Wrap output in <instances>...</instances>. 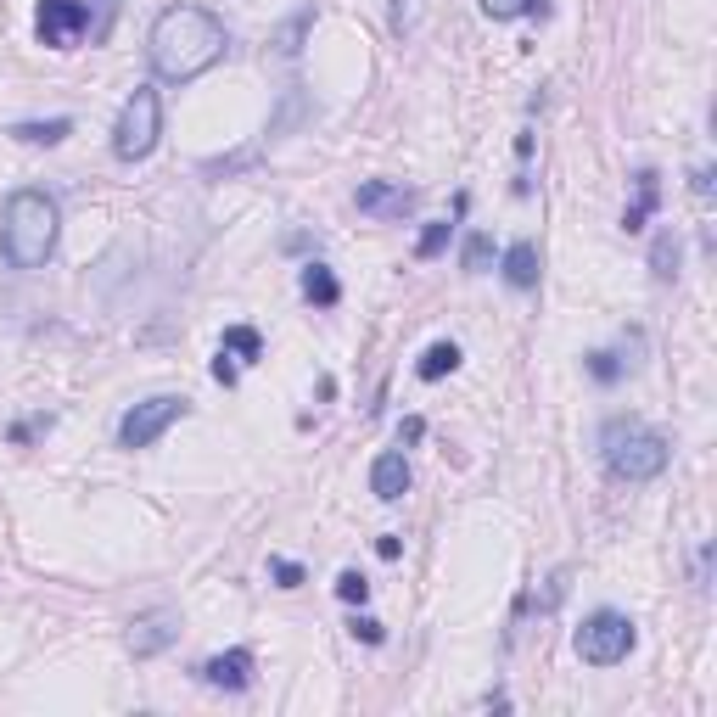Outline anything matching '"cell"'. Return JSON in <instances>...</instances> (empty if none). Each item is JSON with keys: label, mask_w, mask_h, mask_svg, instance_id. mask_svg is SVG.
Masks as SVG:
<instances>
[{"label": "cell", "mask_w": 717, "mask_h": 717, "mask_svg": "<svg viewBox=\"0 0 717 717\" xmlns=\"http://www.w3.org/2000/svg\"><path fill=\"white\" fill-rule=\"evenodd\" d=\"M225 23L202 6H169L157 12L152 34H146V57H152V73L169 79V85H185V79H202L213 62L225 57Z\"/></svg>", "instance_id": "6da1fadb"}, {"label": "cell", "mask_w": 717, "mask_h": 717, "mask_svg": "<svg viewBox=\"0 0 717 717\" xmlns=\"http://www.w3.org/2000/svg\"><path fill=\"white\" fill-rule=\"evenodd\" d=\"M57 230H62L57 197L23 185L0 208V253L12 269H45V258L57 253Z\"/></svg>", "instance_id": "7a4b0ae2"}, {"label": "cell", "mask_w": 717, "mask_h": 717, "mask_svg": "<svg viewBox=\"0 0 717 717\" xmlns=\"http://www.w3.org/2000/svg\"><path fill=\"white\" fill-rule=\"evenodd\" d=\"M600 460L617 482H650L667 471V437L639 415H611L600 426Z\"/></svg>", "instance_id": "3957f363"}, {"label": "cell", "mask_w": 717, "mask_h": 717, "mask_svg": "<svg viewBox=\"0 0 717 717\" xmlns=\"http://www.w3.org/2000/svg\"><path fill=\"white\" fill-rule=\"evenodd\" d=\"M157 135H163V96H157L152 85H135L124 101V113H118L113 124V152L118 163H141V157H152Z\"/></svg>", "instance_id": "277c9868"}, {"label": "cell", "mask_w": 717, "mask_h": 717, "mask_svg": "<svg viewBox=\"0 0 717 717\" xmlns=\"http://www.w3.org/2000/svg\"><path fill=\"white\" fill-rule=\"evenodd\" d=\"M572 645H577V656L589 661V667H617V661H628V650L639 645V628H633L622 611L600 605V611L583 617V628H577Z\"/></svg>", "instance_id": "5b68a950"}, {"label": "cell", "mask_w": 717, "mask_h": 717, "mask_svg": "<svg viewBox=\"0 0 717 717\" xmlns=\"http://www.w3.org/2000/svg\"><path fill=\"white\" fill-rule=\"evenodd\" d=\"M185 409L191 404L174 398V393H157V398H146V404L124 409V421H118V449H152L174 421H185Z\"/></svg>", "instance_id": "8992f818"}, {"label": "cell", "mask_w": 717, "mask_h": 717, "mask_svg": "<svg viewBox=\"0 0 717 717\" xmlns=\"http://www.w3.org/2000/svg\"><path fill=\"white\" fill-rule=\"evenodd\" d=\"M85 29H90V6L85 0H40V12H34V34H40V45H51V51L79 45V34Z\"/></svg>", "instance_id": "52a82bcc"}, {"label": "cell", "mask_w": 717, "mask_h": 717, "mask_svg": "<svg viewBox=\"0 0 717 717\" xmlns=\"http://www.w3.org/2000/svg\"><path fill=\"white\" fill-rule=\"evenodd\" d=\"M353 202H359V213H370V219H404V213H415V185L404 180H365L359 191H353Z\"/></svg>", "instance_id": "ba28073f"}, {"label": "cell", "mask_w": 717, "mask_h": 717, "mask_svg": "<svg viewBox=\"0 0 717 717\" xmlns=\"http://www.w3.org/2000/svg\"><path fill=\"white\" fill-rule=\"evenodd\" d=\"M174 633H180V622H174V611H141V617L129 622V650L135 656H157V650L174 645Z\"/></svg>", "instance_id": "9c48e42d"}, {"label": "cell", "mask_w": 717, "mask_h": 717, "mask_svg": "<svg viewBox=\"0 0 717 717\" xmlns=\"http://www.w3.org/2000/svg\"><path fill=\"white\" fill-rule=\"evenodd\" d=\"M202 684H213V689H247L253 684V650H225V656H208L202 661Z\"/></svg>", "instance_id": "30bf717a"}, {"label": "cell", "mask_w": 717, "mask_h": 717, "mask_svg": "<svg viewBox=\"0 0 717 717\" xmlns=\"http://www.w3.org/2000/svg\"><path fill=\"white\" fill-rule=\"evenodd\" d=\"M370 493H376L381 505H393V499H404V493H409V460H404V449L376 454V465H370Z\"/></svg>", "instance_id": "8fae6325"}, {"label": "cell", "mask_w": 717, "mask_h": 717, "mask_svg": "<svg viewBox=\"0 0 717 717\" xmlns=\"http://www.w3.org/2000/svg\"><path fill=\"white\" fill-rule=\"evenodd\" d=\"M499 275H505L510 292H533L538 286V247L533 241H510L505 258H499Z\"/></svg>", "instance_id": "7c38bea8"}, {"label": "cell", "mask_w": 717, "mask_h": 717, "mask_svg": "<svg viewBox=\"0 0 717 717\" xmlns=\"http://www.w3.org/2000/svg\"><path fill=\"white\" fill-rule=\"evenodd\" d=\"M633 185H639V191H633L628 213H622V230H628V236L650 225V213H656V202H661V174L656 169H639V174H633Z\"/></svg>", "instance_id": "4fadbf2b"}, {"label": "cell", "mask_w": 717, "mask_h": 717, "mask_svg": "<svg viewBox=\"0 0 717 717\" xmlns=\"http://www.w3.org/2000/svg\"><path fill=\"white\" fill-rule=\"evenodd\" d=\"M303 297H309L314 309H337L342 303V281L325 264H303Z\"/></svg>", "instance_id": "5bb4252c"}, {"label": "cell", "mask_w": 717, "mask_h": 717, "mask_svg": "<svg viewBox=\"0 0 717 717\" xmlns=\"http://www.w3.org/2000/svg\"><path fill=\"white\" fill-rule=\"evenodd\" d=\"M454 370H460V348H454V342H432V348L421 353L415 376L421 381H443V376H454Z\"/></svg>", "instance_id": "9a60e30c"}, {"label": "cell", "mask_w": 717, "mask_h": 717, "mask_svg": "<svg viewBox=\"0 0 717 717\" xmlns=\"http://www.w3.org/2000/svg\"><path fill=\"white\" fill-rule=\"evenodd\" d=\"M17 141H29V146H57L73 135V118H45V124H17L12 129Z\"/></svg>", "instance_id": "2e32d148"}, {"label": "cell", "mask_w": 717, "mask_h": 717, "mask_svg": "<svg viewBox=\"0 0 717 717\" xmlns=\"http://www.w3.org/2000/svg\"><path fill=\"white\" fill-rule=\"evenodd\" d=\"M650 269H656V281H673L678 275V236L673 230H661V236L650 241Z\"/></svg>", "instance_id": "e0dca14e"}, {"label": "cell", "mask_w": 717, "mask_h": 717, "mask_svg": "<svg viewBox=\"0 0 717 717\" xmlns=\"http://www.w3.org/2000/svg\"><path fill=\"white\" fill-rule=\"evenodd\" d=\"M225 353L253 365V359H264V337H258L253 325H230V331H225Z\"/></svg>", "instance_id": "ac0fdd59"}, {"label": "cell", "mask_w": 717, "mask_h": 717, "mask_svg": "<svg viewBox=\"0 0 717 717\" xmlns=\"http://www.w3.org/2000/svg\"><path fill=\"white\" fill-rule=\"evenodd\" d=\"M460 264H465V275H488V264H493V236L488 230H471V236H465Z\"/></svg>", "instance_id": "d6986e66"}, {"label": "cell", "mask_w": 717, "mask_h": 717, "mask_svg": "<svg viewBox=\"0 0 717 717\" xmlns=\"http://www.w3.org/2000/svg\"><path fill=\"white\" fill-rule=\"evenodd\" d=\"M583 365H589V376L600 381V387H617V381H622V370H628V365L617 359V353H605V348H594L589 359H583Z\"/></svg>", "instance_id": "ffe728a7"}, {"label": "cell", "mask_w": 717, "mask_h": 717, "mask_svg": "<svg viewBox=\"0 0 717 717\" xmlns=\"http://www.w3.org/2000/svg\"><path fill=\"white\" fill-rule=\"evenodd\" d=\"M309 23H314V6H303V12H297L292 23H286V29H281V40H275V51H281V57H297V51H303V45H297V40L309 34Z\"/></svg>", "instance_id": "44dd1931"}, {"label": "cell", "mask_w": 717, "mask_h": 717, "mask_svg": "<svg viewBox=\"0 0 717 717\" xmlns=\"http://www.w3.org/2000/svg\"><path fill=\"white\" fill-rule=\"evenodd\" d=\"M337 600L342 605H365L370 600V577L365 572H342L337 577Z\"/></svg>", "instance_id": "7402d4cb"}, {"label": "cell", "mask_w": 717, "mask_h": 717, "mask_svg": "<svg viewBox=\"0 0 717 717\" xmlns=\"http://www.w3.org/2000/svg\"><path fill=\"white\" fill-rule=\"evenodd\" d=\"M538 0H482V12L493 17V23H516V17H527Z\"/></svg>", "instance_id": "603a6c76"}, {"label": "cell", "mask_w": 717, "mask_h": 717, "mask_svg": "<svg viewBox=\"0 0 717 717\" xmlns=\"http://www.w3.org/2000/svg\"><path fill=\"white\" fill-rule=\"evenodd\" d=\"M449 230H454V225H426L421 241H415V258H437L443 247H449Z\"/></svg>", "instance_id": "cb8c5ba5"}, {"label": "cell", "mask_w": 717, "mask_h": 717, "mask_svg": "<svg viewBox=\"0 0 717 717\" xmlns=\"http://www.w3.org/2000/svg\"><path fill=\"white\" fill-rule=\"evenodd\" d=\"M269 577H275L281 589H297V583H303V566L286 561V555H275V561H269Z\"/></svg>", "instance_id": "d4e9b609"}, {"label": "cell", "mask_w": 717, "mask_h": 717, "mask_svg": "<svg viewBox=\"0 0 717 717\" xmlns=\"http://www.w3.org/2000/svg\"><path fill=\"white\" fill-rule=\"evenodd\" d=\"M348 633H353V639H365V645H381V639H387V628H381L376 617H353Z\"/></svg>", "instance_id": "484cf974"}, {"label": "cell", "mask_w": 717, "mask_h": 717, "mask_svg": "<svg viewBox=\"0 0 717 717\" xmlns=\"http://www.w3.org/2000/svg\"><path fill=\"white\" fill-rule=\"evenodd\" d=\"M253 163V152H236V157H213L208 163V174H236V169H247Z\"/></svg>", "instance_id": "4316f807"}, {"label": "cell", "mask_w": 717, "mask_h": 717, "mask_svg": "<svg viewBox=\"0 0 717 717\" xmlns=\"http://www.w3.org/2000/svg\"><path fill=\"white\" fill-rule=\"evenodd\" d=\"M421 437H426L421 415H404V421H398V443H421Z\"/></svg>", "instance_id": "83f0119b"}, {"label": "cell", "mask_w": 717, "mask_h": 717, "mask_svg": "<svg viewBox=\"0 0 717 717\" xmlns=\"http://www.w3.org/2000/svg\"><path fill=\"white\" fill-rule=\"evenodd\" d=\"M689 191H695V197H712V163H701V169H695V174H689Z\"/></svg>", "instance_id": "f1b7e54d"}, {"label": "cell", "mask_w": 717, "mask_h": 717, "mask_svg": "<svg viewBox=\"0 0 717 717\" xmlns=\"http://www.w3.org/2000/svg\"><path fill=\"white\" fill-rule=\"evenodd\" d=\"M213 381H219V387H236V365H230L225 348H219V359H213Z\"/></svg>", "instance_id": "f546056e"}, {"label": "cell", "mask_w": 717, "mask_h": 717, "mask_svg": "<svg viewBox=\"0 0 717 717\" xmlns=\"http://www.w3.org/2000/svg\"><path fill=\"white\" fill-rule=\"evenodd\" d=\"M712 583V544H701V555H695V589H706Z\"/></svg>", "instance_id": "4dcf8cb0"}, {"label": "cell", "mask_w": 717, "mask_h": 717, "mask_svg": "<svg viewBox=\"0 0 717 717\" xmlns=\"http://www.w3.org/2000/svg\"><path fill=\"white\" fill-rule=\"evenodd\" d=\"M376 555H381V561H398V555H404V544H398V538H376Z\"/></svg>", "instance_id": "1f68e13d"}]
</instances>
